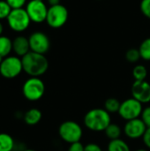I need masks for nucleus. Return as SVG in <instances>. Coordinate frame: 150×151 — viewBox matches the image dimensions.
<instances>
[{
    "label": "nucleus",
    "mask_w": 150,
    "mask_h": 151,
    "mask_svg": "<svg viewBox=\"0 0 150 151\" xmlns=\"http://www.w3.org/2000/svg\"><path fill=\"white\" fill-rule=\"evenodd\" d=\"M23 71L30 77H40L43 75L49 68L47 58L36 52L29 51L21 58Z\"/></svg>",
    "instance_id": "1"
},
{
    "label": "nucleus",
    "mask_w": 150,
    "mask_h": 151,
    "mask_svg": "<svg viewBox=\"0 0 150 151\" xmlns=\"http://www.w3.org/2000/svg\"><path fill=\"white\" fill-rule=\"evenodd\" d=\"M83 123L86 128L91 132H104L111 123V117L105 109L95 108L85 114Z\"/></svg>",
    "instance_id": "2"
},
{
    "label": "nucleus",
    "mask_w": 150,
    "mask_h": 151,
    "mask_svg": "<svg viewBox=\"0 0 150 151\" xmlns=\"http://www.w3.org/2000/svg\"><path fill=\"white\" fill-rule=\"evenodd\" d=\"M58 134L65 142L72 144L80 142L83 136V130L79 123L73 120H67L60 124Z\"/></svg>",
    "instance_id": "3"
},
{
    "label": "nucleus",
    "mask_w": 150,
    "mask_h": 151,
    "mask_svg": "<svg viewBox=\"0 0 150 151\" xmlns=\"http://www.w3.org/2000/svg\"><path fill=\"white\" fill-rule=\"evenodd\" d=\"M45 93V84L40 77H30L22 86L24 97L31 102L40 100Z\"/></svg>",
    "instance_id": "4"
},
{
    "label": "nucleus",
    "mask_w": 150,
    "mask_h": 151,
    "mask_svg": "<svg viewBox=\"0 0 150 151\" xmlns=\"http://www.w3.org/2000/svg\"><path fill=\"white\" fill-rule=\"evenodd\" d=\"M6 19L9 27L15 32L25 31L31 22V19L24 8L12 9Z\"/></svg>",
    "instance_id": "5"
},
{
    "label": "nucleus",
    "mask_w": 150,
    "mask_h": 151,
    "mask_svg": "<svg viewBox=\"0 0 150 151\" xmlns=\"http://www.w3.org/2000/svg\"><path fill=\"white\" fill-rule=\"evenodd\" d=\"M143 104L134 99L133 97L127 98L121 102V105L118 111V115L124 120L128 121L141 118L143 111Z\"/></svg>",
    "instance_id": "6"
},
{
    "label": "nucleus",
    "mask_w": 150,
    "mask_h": 151,
    "mask_svg": "<svg viewBox=\"0 0 150 151\" xmlns=\"http://www.w3.org/2000/svg\"><path fill=\"white\" fill-rule=\"evenodd\" d=\"M22 71V61L18 56H8L0 64V74L6 79L16 78Z\"/></svg>",
    "instance_id": "7"
},
{
    "label": "nucleus",
    "mask_w": 150,
    "mask_h": 151,
    "mask_svg": "<svg viewBox=\"0 0 150 151\" xmlns=\"http://www.w3.org/2000/svg\"><path fill=\"white\" fill-rule=\"evenodd\" d=\"M68 19V11L65 6L60 4L50 6L48 9L46 22L52 28L63 27Z\"/></svg>",
    "instance_id": "8"
},
{
    "label": "nucleus",
    "mask_w": 150,
    "mask_h": 151,
    "mask_svg": "<svg viewBox=\"0 0 150 151\" xmlns=\"http://www.w3.org/2000/svg\"><path fill=\"white\" fill-rule=\"evenodd\" d=\"M48 9L43 1L31 0L27 4L26 11L31 19L34 23H42L46 21Z\"/></svg>",
    "instance_id": "9"
},
{
    "label": "nucleus",
    "mask_w": 150,
    "mask_h": 151,
    "mask_svg": "<svg viewBox=\"0 0 150 151\" xmlns=\"http://www.w3.org/2000/svg\"><path fill=\"white\" fill-rule=\"evenodd\" d=\"M28 40L30 50L33 52L45 55L50 48V39L43 32H34L33 34H31Z\"/></svg>",
    "instance_id": "10"
},
{
    "label": "nucleus",
    "mask_w": 150,
    "mask_h": 151,
    "mask_svg": "<svg viewBox=\"0 0 150 151\" xmlns=\"http://www.w3.org/2000/svg\"><path fill=\"white\" fill-rule=\"evenodd\" d=\"M147 128V126L144 124L141 119L138 118L126 121L124 126L123 132L128 139L138 140L143 137Z\"/></svg>",
    "instance_id": "11"
},
{
    "label": "nucleus",
    "mask_w": 150,
    "mask_h": 151,
    "mask_svg": "<svg viewBox=\"0 0 150 151\" xmlns=\"http://www.w3.org/2000/svg\"><path fill=\"white\" fill-rule=\"evenodd\" d=\"M132 97L146 104L150 103V84L147 81H134L131 88Z\"/></svg>",
    "instance_id": "12"
},
{
    "label": "nucleus",
    "mask_w": 150,
    "mask_h": 151,
    "mask_svg": "<svg viewBox=\"0 0 150 151\" xmlns=\"http://www.w3.org/2000/svg\"><path fill=\"white\" fill-rule=\"evenodd\" d=\"M12 50L18 57L22 58L27 55L29 51H31L28 38L22 35L14 38L12 41Z\"/></svg>",
    "instance_id": "13"
},
{
    "label": "nucleus",
    "mask_w": 150,
    "mask_h": 151,
    "mask_svg": "<svg viewBox=\"0 0 150 151\" xmlns=\"http://www.w3.org/2000/svg\"><path fill=\"white\" fill-rule=\"evenodd\" d=\"M42 118V111L37 108L29 109L23 116L24 121L28 126H35L37 125Z\"/></svg>",
    "instance_id": "14"
},
{
    "label": "nucleus",
    "mask_w": 150,
    "mask_h": 151,
    "mask_svg": "<svg viewBox=\"0 0 150 151\" xmlns=\"http://www.w3.org/2000/svg\"><path fill=\"white\" fill-rule=\"evenodd\" d=\"M12 50V41L4 35L0 36V57L6 58Z\"/></svg>",
    "instance_id": "15"
},
{
    "label": "nucleus",
    "mask_w": 150,
    "mask_h": 151,
    "mask_svg": "<svg viewBox=\"0 0 150 151\" xmlns=\"http://www.w3.org/2000/svg\"><path fill=\"white\" fill-rule=\"evenodd\" d=\"M14 146V140L10 134L0 133V151H11Z\"/></svg>",
    "instance_id": "16"
},
{
    "label": "nucleus",
    "mask_w": 150,
    "mask_h": 151,
    "mask_svg": "<svg viewBox=\"0 0 150 151\" xmlns=\"http://www.w3.org/2000/svg\"><path fill=\"white\" fill-rule=\"evenodd\" d=\"M107 151H131V149L126 141L119 138L117 140L110 141L107 147Z\"/></svg>",
    "instance_id": "17"
},
{
    "label": "nucleus",
    "mask_w": 150,
    "mask_h": 151,
    "mask_svg": "<svg viewBox=\"0 0 150 151\" xmlns=\"http://www.w3.org/2000/svg\"><path fill=\"white\" fill-rule=\"evenodd\" d=\"M122 132H123V129L118 124H115V123H111L104 131L105 135L111 141L119 139L122 134Z\"/></svg>",
    "instance_id": "18"
},
{
    "label": "nucleus",
    "mask_w": 150,
    "mask_h": 151,
    "mask_svg": "<svg viewBox=\"0 0 150 151\" xmlns=\"http://www.w3.org/2000/svg\"><path fill=\"white\" fill-rule=\"evenodd\" d=\"M121 105V102L114 97H111L105 100L103 109H105L110 114L111 113H118L119 108Z\"/></svg>",
    "instance_id": "19"
},
{
    "label": "nucleus",
    "mask_w": 150,
    "mask_h": 151,
    "mask_svg": "<svg viewBox=\"0 0 150 151\" xmlns=\"http://www.w3.org/2000/svg\"><path fill=\"white\" fill-rule=\"evenodd\" d=\"M133 77L135 81H146L148 70L143 65H137L133 69Z\"/></svg>",
    "instance_id": "20"
},
{
    "label": "nucleus",
    "mask_w": 150,
    "mask_h": 151,
    "mask_svg": "<svg viewBox=\"0 0 150 151\" xmlns=\"http://www.w3.org/2000/svg\"><path fill=\"white\" fill-rule=\"evenodd\" d=\"M141 58L145 61H150V37L145 39L139 47Z\"/></svg>",
    "instance_id": "21"
},
{
    "label": "nucleus",
    "mask_w": 150,
    "mask_h": 151,
    "mask_svg": "<svg viewBox=\"0 0 150 151\" xmlns=\"http://www.w3.org/2000/svg\"><path fill=\"white\" fill-rule=\"evenodd\" d=\"M141 54L139 49H130L126 53V59L130 63H136L140 60Z\"/></svg>",
    "instance_id": "22"
},
{
    "label": "nucleus",
    "mask_w": 150,
    "mask_h": 151,
    "mask_svg": "<svg viewBox=\"0 0 150 151\" xmlns=\"http://www.w3.org/2000/svg\"><path fill=\"white\" fill-rule=\"evenodd\" d=\"M12 9L5 0H0V19H7Z\"/></svg>",
    "instance_id": "23"
},
{
    "label": "nucleus",
    "mask_w": 150,
    "mask_h": 151,
    "mask_svg": "<svg viewBox=\"0 0 150 151\" xmlns=\"http://www.w3.org/2000/svg\"><path fill=\"white\" fill-rule=\"evenodd\" d=\"M141 119L147 126V127H150V106L143 108V111L141 115Z\"/></svg>",
    "instance_id": "24"
},
{
    "label": "nucleus",
    "mask_w": 150,
    "mask_h": 151,
    "mask_svg": "<svg viewBox=\"0 0 150 151\" xmlns=\"http://www.w3.org/2000/svg\"><path fill=\"white\" fill-rule=\"evenodd\" d=\"M141 11L143 15L150 19V0H142L141 2Z\"/></svg>",
    "instance_id": "25"
},
{
    "label": "nucleus",
    "mask_w": 150,
    "mask_h": 151,
    "mask_svg": "<svg viewBox=\"0 0 150 151\" xmlns=\"http://www.w3.org/2000/svg\"><path fill=\"white\" fill-rule=\"evenodd\" d=\"M8 4L11 6V9H19L23 8V6L26 4L27 0H5Z\"/></svg>",
    "instance_id": "26"
},
{
    "label": "nucleus",
    "mask_w": 150,
    "mask_h": 151,
    "mask_svg": "<svg viewBox=\"0 0 150 151\" xmlns=\"http://www.w3.org/2000/svg\"><path fill=\"white\" fill-rule=\"evenodd\" d=\"M84 150H85V146L80 142H78L70 144L67 151H84Z\"/></svg>",
    "instance_id": "27"
},
{
    "label": "nucleus",
    "mask_w": 150,
    "mask_h": 151,
    "mask_svg": "<svg viewBox=\"0 0 150 151\" xmlns=\"http://www.w3.org/2000/svg\"><path fill=\"white\" fill-rule=\"evenodd\" d=\"M84 151H103V149L97 144V143H95V142H90V143H88L86 146H85V150Z\"/></svg>",
    "instance_id": "28"
},
{
    "label": "nucleus",
    "mask_w": 150,
    "mask_h": 151,
    "mask_svg": "<svg viewBox=\"0 0 150 151\" xmlns=\"http://www.w3.org/2000/svg\"><path fill=\"white\" fill-rule=\"evenodd\" d=\"M142 141L144 145L146 146V148L150 150V127H148L143 137H142Z\"/></svg>",
    "instance_id": "29"
},
{
    "label": "nucleus",
    "mask_w": 150,
    "mask_h": 151,
    "mask_svg": "<svg viewBox=\"0 0 150 151\" xmlns=\"http://www.w3.org/2000/svg\"><path fill=\"white\" fill-rule=\"evenodd\" d=\"M48 3L50 6H54L60 4V0H48Z\"/></svg>",
    "instance_id": "30"
},
{
    "label": "nucleus",
    "mask_w": 150,
    "mask_h": 151,
    "mask_svg": "<svg viewBox=\"0 0 150 151\" xmlns=\"http://www.w3.org/2000/svg\"><path fill=\"white\" fill-rule=\"evenodd\" d=\"M3 31H4V27H3L2 23L0 22V36H1L2 34H3Z\"/></svg>",
    "instance_id": "31"
},
{
    "label": "nucleus",
    "mask_w": 150,
    "mask_h": 151,
    "mask_svg": "<svg viewBox=\"0 0 150 151\" xmlns=\"http://www.w3.org/2000/svg\"><path fill=\"white\" fill-rule=\"evenodd\" d=\"M135 151H149L148 149H138L137 150Z\"/></svg>",
    "instance_id": "32"
},
{
    "label": "nucleus",
    "mask_w": 150,
    "mask_h": 151,
    "mask_svg": "<svg viewBox=\"0 0 150 151\" xmlns=\"http://www.w3.org/2000/svg\"><path fill=\"white\" fill-rule=\"evenodd\" d=\"M22 151H36L34 150H30V149H27V150H24Z\"/></svg>",
    "instance_id": "33"
},
{
    "label": "nucleus",
    "mask_w": 150,
    "mask_h": 151,
    "mask_svg": "<svg viewBox=\"0 0 150 151\" xmlns=\"http://www.w3.org/2000/svg\"><path fill=\"white\" fill-rule=\"evenodd\" d=\"M3 60H4V58H2V57H0V64L3 62Z\"/></svg>",
    "instance_id": "34"
},
{
    "label": "nucleus",
    "mask_w": 150,
    "mask_h": 151,
    "mask_svg": "<svg viewBox=\"0 0 150 151\" xmlns=\"http://www.w3.org/2000/svg\"><path fill=\"white\" fill-rule=\"evenodd\" d=\"M11 151H18V150H12Z\"/></svg>",
    "instance_id": "35"
},
{
    "label": "nucleus",
    "mask_w": 150,
    "mask_h": 151,
    "mask_svg": "<svg viewBox=\"0 0 150 151\" xmlns=\"http://www.w3.org/2000/svg\"><path fill=\"white\" fill-rule=\"evenodd\" d=\"M37 1H43V0H37Z\"/></svg>",
    "instance_id": "36"
}]
</instances>
